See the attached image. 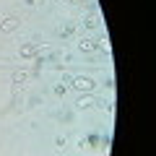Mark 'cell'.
Masks as SVG:
<instances>
[{
  "mask_svg": "<svg viewBox=\"0 0 156 156\" xmlns=\"http://www.w3.org/2000/svg\"><path fill=\"white\" fill-rule=\"evenodd\" d=\"M65 86H70V89H76V91H94L96 89V81L89 78V76H76V78L65 76Z\"/></svg>",
  "mask_w": 156,
  "mask_h": 156,
  "instance_id": "1",
  "label": "cell"
},
{
  "mask_svg": "<svg viewBox=\"0 0 156 156\" xmlns=\"http://www.w3.org/2000/svg\"><path fill=\"white\" fill-rule=\"evenodd\" d=\"M68 3H81V0H68Z\"/></svg>",
  "mask_w": 156,
  "mask_h": 156,
  "instance_id": "11",
  "label": "cell"
},
{
  "mask_svg": "<svg viewBox=\"0 0 156 156\" xmlns=\"http://www.w3.org/2000/svg\"><path fill=\"white\" fill-rule=\"evenodd\" d=\"M26 78H29V73H26V70H18V73H13V83H23Z\"/></svg>",
  "mask_w": 156,
  "mask_h": 156,
  "instance_id": "8",
  "label": "cell"
},
{
  "mask_svg": "<svg viewBox=\"0 0 156 156\" xmlns=\"http://www.w3.org/2000/svg\"><path fill=\"white\" fill-rule=\"evenodd\" d=\"M96 47H99V39L96 37H83L78 42V50L81 52H96Z\"/></svg>",
  "mask_w": 156,
  "mask_h": 156,
  "instance_id": "4",
  "label": "cell"
},
{
  "mask_svg": "<svg viewBox=\"0 0 156 156\" xmlns=\"http://www.w3.org/2000/svg\"><path fill=\"white\" fill-rule=\"evenodd\" d=\"M42 52H44V47H42V44H23L21 50H18V55L26 57V60H31V57H39Z\"/></svg>",
  "mask_w": 156,
  "mask_h": 156,
  "instance_id": "3",
  "label": "cell"
},
{
  "mask_svg": "<svg viewBox=\"0 0 156 156\" xmlns=\"http://www.w3.org/2000/svg\"><path fill=\"white\" fill-rule=\"evenodd\" d=\"M96 23H99V21H96V16H86V18H83V26L89 29V31H94Z\"/></svg>",
  "mask_w": 156,
  "mask_h": 156,
  "instance_id": "7",
  "label": "cell"
},
{
  "mask_svg": "<svg viewBox=\"0 0 156 156\" xmlns=\"http://www.w3.org/2000/svg\"><path fill=\"white\" fill-rule=\"evenodd\" d=\"M55 94H57V96H65V94H68V86H65V83H57V86H55Z\"/></svg>",
  "mask_w": 156,
  "mask_h": 156,
  "instance_id": "10",
  "label": "cell"
},
{
  "mask_svg": "<svg viewBox=\"0 0 156 156\" xmlns=\"http://www.w3.org/2000/svg\"><path fill=\"white\" fill-rule=\"evenodd\" d=\"M60 37H76V23H73V21H65V23H62V26H60Z\"/></svg>",
  "mask_w": 156,
  "mask_h": 156,
  "instance_id": "6",
  "label": "cell"
},
{
  "mask_svg": "<svg viewBox=\"0 0 156 156\" xmlns=\"http://www.w3.org/2000/svg\"><path fill=\"white\" fill-rule=\"evenodd\" d=\"M18 29V18H3V21H0V31H16Z\"/></svg>",
  "mask_w": 156,
  "mask_h": 156,
  "instance_id": "5",
  "label": "cell"
},
{
  "mask_svg": "<svg viewBox=\"0 0 156 156\" xmlns=\"http://www.w3.org/2000/svg\"><path fill=\"white\" fill-rule=\"evenodd\" d=\"M65 146H68V138L65 135H57L55 138V148H65Z\"/></svg>",
  "mask_w": 156,
  "mask_h": 156,
  "instance_id": "9",
  "label": "cell"
},
{
  "mask_svg": "<svg viewBox=\"0 0 156 156\" xmlns=\"http://www.w3.org/2000/svg\"><path fill=\"white\" fill-rule=\"evenodd\" d=\"M73 104H76L78 109H96V107H99L101 101L96 99V96H91V94H86V96H81V99H76V101H73Z\"/></svg>",
  "mask_w": 156,
  "mask_h": 156,
  "instance_id": "2",
  "label": "cell"
}]
</instances>
